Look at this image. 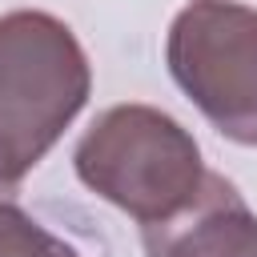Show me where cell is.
Segmentation results:
<instances>
[{
	"label": "cell",
	"mask_w": 257,
	"mask_h": 257,
	"mask_svg": "<svg viewBox=\"0 0 257 257\" xmlns=\"http://www.w3.org/2000/svg\"><path fill=\"white\" fill-rule=\"evenodd\" d=\"M92 68L76 32L40 8L0 16V141L36 169L80 116Z\"/></svg>",
	"instance_id": "obj_2"
},
{
	"label": "cell",
	"mask_w": 257,
	"mask_h": 257,
	"mask_svg": "<svg viewBox=\"0 0 257 257\" xmlns=\"http://www.w3.org/2000/svg\"><path fill=\"white\" fill-rule=\"evenodd\" d=\"M0 257H80V249L24 213L16 197H0Z\"/></svg>",
	"instance_id": "obj_5"
},
{
	"label": "cell",
	"mask_w": 257,
	"mask_h": 257,
	"mask_svg": "<svg viewBox=\"0 0 257 257\" xmlns=\"http://www.w3.org/2000/svg\"><path fill=\"white\" fill-rule=\"evenodd\" d=\"M72 169L88 193L141 225L185 209L209 173L193 133L153 104L104 108L76 141Z\"/></svg>",
	"instance_id": "obj_1"
},
{
	"label": "cell",
	"mask_w": 257,
	"mask_h": 257,
	"mask_svg": "<svg viewBox=\"0 0 257 257\" xmlns=\"http://www.w3.org/2000/svg\"><path fill=\"white\" fill-rule=\"evenodd\" d=\"M165 64L225 141L257 149V8L237 0L185 4L169 24Z\"/></svg>",
	"instance_id": "obj_3"
},
{
	"label": "cell",
	"mask_w": 257,
	"mask_h": 257,
	"mask_svg": "<svg viewBox=\"0 0 257 257\" xmlns=\"http://www.w3.org/2000/svg\"><path fill=\"white\" fill-rule=\"evenodd\" d=\"M24 173H28V165L16 157V149L8 141H0V197H16Z\"/></svg>",
	"instance_id": "obj_6"
},
{
	"label": "cell",
	"mask_w": 257,
	"mask_h": 257,
	"mask_svg": "<svg viewBox=\"0 0 257 257\" xmlns=\"http://www.w3.org/2000/svg\"><path fill=\"white\" fill-rule=\"evenodd\" d=\"M149 257H257V213L221 173H205L197 197L165 221L141 225Z\"/></svg>",
	"instance_id": "obj_4"
}]
</instances>
